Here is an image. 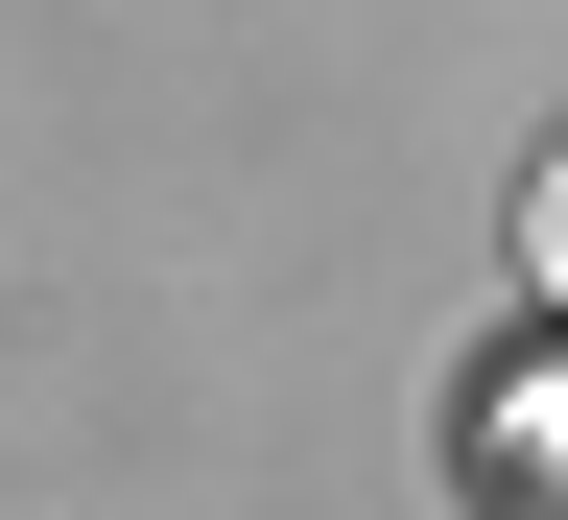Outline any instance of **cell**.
Segmentation results:
<instances>
[{
	"instance_id": "6da1fadb",
	"label": "cell",
	"mask_w": 568,
	"mask_h": 520,
	"mask_svg": "<svg viewBox=\"0 0 568 520\" xmlns=\"http://www.w3.org/2000/svg\"><path fill=\"white\" fill-rule=\"evenodd\" d=\"M521 261H545V308H568V142L521 166Z\"/></svg>"
}]
</instances>
